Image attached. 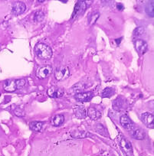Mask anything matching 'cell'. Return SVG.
Returning <instances> with one entry per match:
<instances>
[{"label": "cell", "instance_id": "9c48e42d", "mask_svg": "<svg viewBox=\"0 0 154 156\" xmlns=\"http://www.w3.org/2000/svg\"><path fill=\"white\" fill-rule=\"evenodd\" d=\"M120 125L125 129L128 130V131H130L133 129L134 128V122L130 119L129 117L126 115H123L120 117Z\"/></svg>", "mask_w": 154, "mask_h": 156}, {"label": "cell", "instance_id": "d6986e66", "mask_svg": "<svg viewBox=\"0 0 154 156\" xmlns=\"http://www.w3.org/2000/svg\"><path fill=\"white\" fill-rule=\"evenodd\" d=\"M75 114L77 118H78V119H85L86 112L84 108L77 107L75 109Z\"/></svg>", "mask_w": 154, "mask_h": 156}, {"label": "cell", "instance_id": "52a82bcc", "mask_svg": "<svg viewBox=\"0 0 154 156\" xmlns=\"http://www.w3.org/2000/svg\"><path fill=\"white\" fill-rule=\"evenodd\" d=\"M64 94V90L57 87H51L48 90V95L51 98H60Z\"/></svg>", "mask_w": 154, "mask_h": 156}, {"label": "cell", "instance_id": "f1b7e54d", "mask_svg": "<svg viewBox=\"0 0 154 156\" xmlns=\"http://www.w3.org/2000/svg\"><path fill=\"white\" fill-rule=\"evenodd\" d=\"M120 41H121V38H120V39H116V40H115V41H117V44H119V42L120 43Z\"/></svg>", "mask_w": 154, "mask_h": 156}, {"label": "cell", "instance_id": "6da1fadb", "mask_svg": "<svg viewBox=\"0 0 154 156\" xmlns=\"http://www.w3.org/2000/svg\"><path fill=\"white\" fill-rule=\"evenodd\" d=\"M35 51L41 59L48 60L52 56V49L44 43H38L35 47Z\"/></svg>", "mask_w": 154, "mask_h": 156}, {"label": "cell", "instance_id": "83f0119b", "mask_svg": "<svg viewBox=\"0 0 154 156\" xmlns=\"http://www.w3.org/2000/svg\"><path fill=\"white\" fill-rule=\"evenodd\" d=\"M117 9L120 10V11H121V10L123 9V8H124V6H123V4H121V3H117Z\"/></svg>", "mask_w": 154, "mask_h": 156}, {"label": "cell", "instance_id": "8fae6325", "mask_svg": "<svg viewBox=\"0 0 154 156\" xmlns=\"http://www.w3.org/2000/svg\"><path fill=\"white\" fill-rule=\"evenodd\" d=\"M25 9H26V5L22 2H17L13 5V13L17 16L22 14Z\"/></svg>", "mask_w": 154, "mask_h": 156}, {"label": "cell", "instance_id": "3957f363", "mask_svg": "<svg viewBox=\"0 0 154 156\" xmlns=\"http://www.w3.org/2000/svg\"><path fill=\"white\" fill-rule=\"evenodd\" d=\"M120 146L124 154L127 156H132L133 155V147L130 141L125 139L124 137H121L120 140Z\"/></svg>", "mask_w": 154, "mask_h": 156}, {"label": "cell", "instance_id": "4fadbf2b", "mask_svg": "<svg viewBox=\"0 0 154 156\" xmlns=\"http://www.w3.org/2000/svg\"><path fill=\"white\" fill-rule=\"evenodd\" d=\"M126 107V101L121 97H118L113 102V108L117 111L123 110Z\"/></svg>", "mask_w": 154, "mask_h": 156}, {"label": "cell", "instance_id": "7a4b0ae2", "mask_svg": "<svg viewBox=\"0 0 154 156\" xmlns=\"http://www.w3.org/2000/svg\"><path fill=\"white\" fill-rule=\"evenodd\" d=\"M70 75V70L68 67L65 66H60L55 69V76L56 78V80H64L67 79Z\"/></svg>", "mask_w": 154, "mask_h": 156}, {"label": "cell", "instance_id": "ac0fdd59", "mask_svg": "<svg viewBox=\"0 0 154 156\" xmlns=\"http://www.w3.org/2000/svg\"><path fill=\"white\" fill-rule=\"evenodd\" d=\"M43 122H39V121H33L31 122L29 124V127L32 131L39 132L42 129L43 126Z\"/></svg>", "mask_w": 154, "mask_h": 156}, {"label": "cell", "instance_id": "603a6c76", "mask_svg": "<svg viewBox=\"0 0 154 156\" xmlns=\"http://www.w3.org/2000/svg\"><path fill=\"white\" fill-rule=\"evenodd\" d=\"M45 18V14L42 11H37L34 15V19L36 22H42Z\"/></svg>", "mask_w": 154, "mask_h": 156}, {"label": "cell", "instance_id": "30bf717a", "mask_svg": "<svg viewBox=\"0 0 154 156\" xmlns=\"http://www.w3.org/2000/svg\"><path fill=\"white\" fill-rule=\"evenodd\" d=\"M135 44V48L137 49V52L140 55H143L146 52L148 48V45H147V43L145 41L143 40H141V39H138L137 41H135L134 43Z\"/></svg>", "mask_w": 154, "mask_h": 156}, {"label": "cell", "instance_id": "277c9868", "mask_svg": "<svg viewBox=\"0 0 154 156\" xmlns=\"http://www.w3.org/2000/svg\"><path fill=\"white\" fill-rule=\"evenodd\" d=\"M52 70H52V67H51V66H43V67L38 69L37 72H36V76H37L39 79H45V78L48 77V76L51 74Z\"/></svg>", "mask_w": 154, "mask_h": 156}, {"label": "cell", "instance_id": "484cf974", "mask_svg": "<svg viewBox=\"0 0 154 156\" xmlns=\"http://www.w3.org/2000/svg\"><path fill=\"white\" fill-rule=\"evenodd\" d=\"M144 31H145L144 27L143 26L137 27V28L134 31V34L135 36H140V35H142V34L144 33Z\"/></svg>", "mask_w": 154, "mask_h": 156}, {"label": "cell", "instance_id": "4316f807", "mask_svg": "<svg viewBox=\"0 0 154 156\" xmlns=\"http://www.w3.org/2000/svg\"><path fill=\"white\" fill-rule=\"evenodd\" d=\"M16 85H17V89H21V88L23 87L25 85V80L24 79H18V80H16Z\"/></svg>", "mask_w": 154, "mask_h": 156}, {"label": "cell", "instance_id": "8992f818", "mask_svg": "<svg viewBox=\"0 0 154 156\" xmlns=\"http://www.w3.org/2000/svg\"><path fill=\"white\" fill-rule=\"evenodd\" d=\"M86 9H87V2H86V1H78L76 5H75V9H74L72 18L76 17L78 15H81V13L85 11Z\"/></svg>", "mask_w": 154, "mask_h": 156}, {"label": "cell", "instance_id": "9a60e30c", "mask_svg": "<svg viewBox=\"0 0 154 156\" xmlns=\"http://www.w3.org/2000/svg\"><path fill=\"white\" fill-rule=\"evenodd\" d=\"M87 115L93 120H97L101 117V112L94 107H90L87 110Z\"/></svg>", "mask_w": 154, "mask_h": 156}, {"label": "cell", "instance_id": "5b68a950", "mask_svg": "<svg viewBox=\"0 0 154 156\" xmlns=\"http://www.w3.org/2000/svg\"><path fill=\"white\" fill-rule=\"evenodd\" d=\"M153 115L150 112H144L141 115V119L143 123L145 124L146 127L149 129H153Z\"/></svg>", "mask_w": 154, "mask_h": 156}, {"label": "cell", "instance_id": "44dd1931", "mask_svg": "<svg viewBox=\"0 0 154 156\" xmlns=\"http://www.w3.org/2000/svg\"><path fill=\"white\" fill-rule=\"evenodd\" d=\"M95 129H96V131L100 135H101V136H105V137L109 136V134H108L107 129L105 128V126L103 125H101V124H97V125L95 126Z\"/></svg>", "mask_w": 154, "mask_h": 156}, {"label": "cell", "instance_id": "7402d4cb", "mask_svg": "<svg viewBox=\"0 0 154 156\" xmlns=\"http://www.w3.org/2000/svg\"><path fill=\"white\" fill-rule=\"evenodd\" d=\"M99 17H100L99 12H93L90 16V18H89V24H90V25H93L94 24L96 23L97 20Z\"/></svg>", "mask_w": 154, "mask_h": 156}, {"label": "cell", "instance_id": "5bb4252c", "mask_svg": "<svg viewBox=\"0 0 154 156\" xmlns=\"http://www.w3.org/2000/svg\"><path fill=\"white\" fill-rule=\"evenodd\" d=\"M3 88L7 92H14L17 90L16 80H6L3 84Z\"/></svg>", "mask_w": 154, "mask_h": 156}, {"label": "cell", "instance_id": "ffe728a7", "mask_svg": "<svg viewBox=\"0 0 154 156\" xmlns=\"http://www.w3.org/2000/svg\"><path fill=\"white\" fill-rule=\"evenodd\" d=\"M114 92H115V90H114V88L106 87L102 91V93H101V97H102L103 98H107V97L109 98L111 96L114 95Z\"/></svg>", "mask_w": 154, "mask_h": 156}, {"label": "cell", "instance_id": "2e32d148", "mask_svg": "<svg viewBox=\"0 0 154 156\" xmlns=\"http://www.w3.org/2000/svg\"><path fill=\"white\" fill-rule=\"evenodd\" d=\"M71 136L75 139H83V138L88 137L89 136H91L90 133H87L85 131H79V130H74L71 133Z\"/></svg>", "mask_w": 154, "mask_h": 156}, {"label": "cell", "instance_id": "e0dca14e", "mask_svg": "<svg viewBox=\"0 0 154 156\" xmlns=\"http://www.w3.org/2000/svg\"><path fill=\"white\" fill-rule=\"evenodd\" d=\"M64 116L61 114H58V115H55L53 117V119L51 120L52 122V125L55 126H61V124L64 122Z\"/></svg>", "mask_w": 154, "mask_h": 156}, {"label": "cell", "instance_id": "7c38bea8", "mask_svg": "<svg viewBox=\"0 0 154 156\" xmlns=\"http://www.w3.org/2000/svg\"><path fill=\"white\" fill-rule=\"evenodd\" d=\"M130 136L137 140H143L145 139L146 134L142 129L134 128L130 130Z\"/></svg>", "mask_w": 154, "mask_h": 156}, {"label": "cell", "instance_id": "ba28073f", "mask_svg": "<svg viewBox=\"0 0 154 156\" xmlns=\"http://www.w3.org/2000/svg\"><path fill=\"white\" fill-rule=\"evenodd\" d=\"M94 94L90 91L89 92H84V93H78V94H75V99L78 102H88L93 98Z\"/></svg>", "mask_w": 154, "mask_h": 156}, {"label": "cell", "instance_id": "d4e9b609", "mask_svg": "<svg viewBox=\"0 0 154 156\" xmlns=\"http://www.w3.org/2000/svg\"><path fill=\"white\" fill-rule=\"evenodd\" d=\"M14 113L16 114V115H17L18 117H23L25 115V112H24V109H22L20 106H18L15 109Z\"/></svg>", "mask_w": 154, "mask_h": 156}, {"label": "cell", "instance_id": "cb8c5ba5", "mask_svg": "<svg viewBox=\"0 0 154 156\" xmlns=\"http://www.w3.org/2000/svg\"><path fill=\"white\" fill-rule=\"evenodd\" d=\"M146 12L148 14V16L150 17H153V2H151V3L148 4V5L146 8Z\"/></svg>", "mask_w": 154, "mask_h": 156}]
</instances>
